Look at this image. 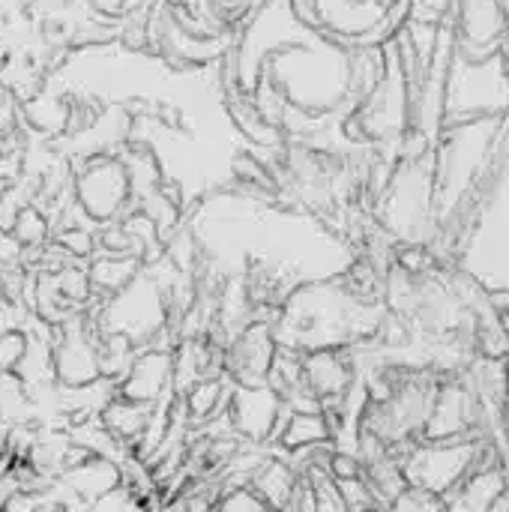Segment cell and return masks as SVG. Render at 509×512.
I'll list each match as a JSON object with an SVG mask.
<instances>
[{
    "instance_id": "7a4b0ae2",
    "label": "cell",
    "mask_w": 509,
    "mask_h": 512,
    "mask_svg": "<svg viewBox=\"0 0 509 512\" xmlns=\"http://www.w3.org/2000/svg\"><path fill=\"white\" fill-rule=\"evenodd\" d=\"M84 318H69L57 324L54 339V378L66 390H84L93 387L102 375L99 348L87 339Z\"/></svg>"
},
{
    "instance_id": "52a82bcc",
    "label": "cell",
    "mask_w": 509,
    "mask_h": 512,
    "mask_svg": "<svg viewBox=\"0 0 509 512\" xmlns=\"http://www.w3.org/2000/svg\"><path fill=\"white\" fill-rule=\"evenodd\" d=\"M12 189H15V180H12V177H3V174H0V204L6 201V195H9Z\"/></svg>"
},
{
    "instance_id": "5b68a950",
    "label": "cell",
    "mask_w": 509,
    "mask_h": 512,
    "mask_svg": "<svg viewBox=\"0 0 509 512\" xmlns=\"http://www.w3.org/2000/svg\"><path fill=\"white\" fill-rule=\"evenodd\" d=\"M30 348V333L21 327H0V375H15Z\"/></svg>"
},
{
    "instance_id": "6da1fadb",
    "label": "cell",
    "mask_w": 509,
    "mask_h": 512,
    "mask_svg": "<svg viewBox=\"0 0 509 512\" xmlns=\"http://www.w3.org/2000/svg\"><path fill=\"white\" fill-rule=\"evenodd\" d=\"M75 207L90 222H108L120 213V207L129 198V177L126 168L117 159L93 156L81 165V171L72 180Z\"/></svg>"
},
{
    "instance_id": "277c9868",
    "label": "cell",
    "mask_w": 509,
    "mask_h": 512,
    "mask_svg": "<svg viewBox=\"0 0 509 512\" xmlns=\"http://www.w3.org/2000/svg\"><path fill=\"white\" fill-rule=\"evenodd\" d=\"M129 270H135V261H123V258H99L90 267V282L99 291H120L129 282Z\"/></svg>"
},
{
    "instance_id": "ba28073f",
    "label": "cell",
    "mask_w": 509,
    "mask_h": 512,
    "mask_svg": "<svg viewBox=\"0 0 509 512\" xmlns=\"http://www.w3.org/2000/svg\"><path fill=\"white\" fill-rule=\"evenodd\" d=\"M0 327H3V324H0Z\"/></svg>"
},
{
    "instance_id": "3957f363",
    "label": "cell",
    "mask_w": 509,
    "mask_h": 512,
    "mask_svg": "<svg viewBox=\"0 0 509 512\" xmlns=\"http://www.w3.org/2000/svg\"><path fill=\"white\" fill-rule=\"evenodd\" d=\"M9 240L18 249L45 246L51 240V216H48V210L33 204V201H21L18 213H15V222H12V231H9Z\"/></svg>"
},
{
    "instance_id": "8992f818",
    "label": "cell",
    "mask_w": 509,
    "mask_h": 512,
    "mask_svg": "<svg viewBox=\"0 0 509 512\" xmlns=\"http://www.w3.org/2000/svg\"><path fill=\"white\" fill-rule=\"evenodd\" d=\"M54 240L72 255V258H90L93 255V234L81 225H66L54 234Z\"/></svg>"
}]
</instances>
